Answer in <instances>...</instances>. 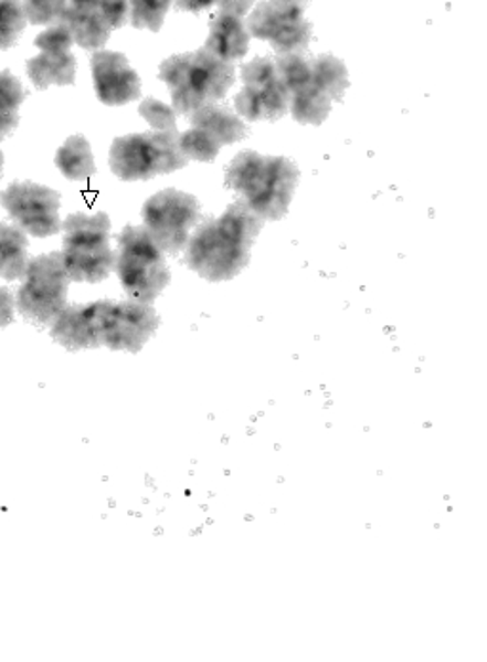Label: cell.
Returning a JSON list of instances; mask_svg holds the SVG:
<instances>
[{
    "mask_svg": "<svg viewBox=\"0 0 487 662\" xmlns=\"http://www.w3.org/2000/svg\"><path fill=\"white\" fill-rule=\"evenodd\" d=\"M271 2H275V4H282V7H307V0H271Z\"/></svg>",
    "mask_w": 487,
    "mask_h": 662,
    "instance_id": "cell-37",
    "label": "cell"
},
{
    "mask_svg": "<svg viewBox=\"0 0 487 662\" xmlns=\"http://www.w3.org/2000/svg\"><path fill=\"white\" fill-rule=\"evenodd\" d=\"M118 252L115 258L124 292L130 300L151 305L170 284V269L166 265V253L155 244L145 227H124L117 237Z\"/></svg>",
    "mask_w": 487,
    "mask_h": 662,
    "instance_id": "cell-3",
    "label": "cell"
},
{
    "mask_svg": "<svg viewBox=\"0 0 487 662\" xmlns=\"http://www.w3.org/2000/svg\"><path fill=\"white\" fill-rule=\"evenodd\" d=\"M73 44L75 41L65 21H57L54 25H50L35 39V46L42 52H71Z\"/></svg>",
    "mask_w": 487,
    "mask_h": 662,
    "instance_id": "cell-32",
    "label": "cell"
},
{
    "mask_svg": "<svg viewBox=\"0 0 487 662\" xmlns=\"http://www.w3.org/2000/svg\"><path fill=\"white\" fill-rule=\"evenodd\" d=\"M172 7V0H128L130 23L136 29H149L158 33L165 25V18Z\"/></svg>",
    "mask_w": 487,
    "mask_h": 662,
    "instance_id": "cell-25",
    "label": "cell"
},
{
    "mask_svg": "<svg viewBox=\"0 0 487 662\" xmlns=\"http://www.w3.org/2000/svg\"><path fill=\"white\" fill-rule=\"evenodd\" d=\"M70 0H21V7L31 25H54L62 21Z\"/></svg>",
    "mask_w": 487,
    "mask_h": 662,
    "instance_id": "cell-29",
    "label": "cell"
},
{
    "mask_svg": "<svg viewBox=\"0 0 487 662\" xmlns=\"http://www.w3.org/2000/svg\"><path fill=\"white\" fill-rule=\"evenodd\" d=\"M62 260L71 282H104L115 271L117 253L109 246L110 219L107 213L96 216L71 213L62 223Z\"/></svg>",
    "mask_w": 487,
    "mask_h": 662,
    "instance_id": "cell-2",
    "label": "cell"
},
{
    "mask_svg": "<svg viewBox=\"0 0 487 662\" xmlns=\"http://www.w3.org/2000/svg\"><path fill=\"white\" fill-rule=\"evenodd\" d=\"M233 63L223 62L207 49L168 57L160 65V81L168 84L176 115H191L208 103L225 99L236 78Z\"/></svg>",
    "mask_w": 487,
    "mask_h": 662,
    "instance_id": "cell-1",
    "label": "cell"
},
{
    "mask_svg": "<svg viewBox=\"0 0 487 662\" xmlns=\"http://www.w3.org/2000/svg\"><path fill=\"white\" fill-rule=\"evenodd\" d=\"M250 33L242 18L229 14H218L210 23L208 52L218 55L223 62L233 63L244 57L250 46Z\"/></svg>",
    "mask_w": 487,
    "mask_h": 662,
    "instance_id": "cell-13",
    "label": "cell"
},
{
    "mask_svg": "<svg viewBox=\"0 0 487 662\" xmlns=\"http://www.w3.org/2000/svg\"><path fill=\"white\" fill-rule=\"evenodd\" d=\"M104 301L70 305L50 324V335L67 350L102 347Z\"/></svg>",
    "mask_w": 487,
    "mask_h": 662,
    "instance_id": "cell-12",
    "label": "cell"
},
{
    "mask_svg": "<svg viewBox=\"0 0 487 662\" xmlns=\"http://www.w3.org/2000/svg\"><path fill=\"white\" fill-rule=\"evenodd\" d=\"M92 78L99 102L110 107L138 102L141 96V78L118 52L97 50L92 55Z\"/></svg>",
    "mask_w": 487,
    "mask_h": 662,
    "instance_id": "cell-11",
    "label": "cell"
},
{
    "mask_svg": "<svg viewBox=\"0 0 487 662\" xmlns=\"http://www.w3.org/2000/svg\"><path fill=\"white\" fill-rule=\"evenodd\" d=\"M297 183L299 168L294 160L286 157H265L262 179L242 202H246L265 221H278L288 212Z\"/></svg>",
    "mask_w": 487,
    "mask_h": 662,
    "instance_id": "cell-10",
    "label": "cell"
},
{
    "mask_svg": "<svg viewBox=\"0 0 487 662\" xmlns=\"http://www.w3.org/2000/svg\"><path fill=\"white\" fill-rule=\"evenodd\" d=\"M28 234L20 227L0 223V276L4 281H21L29 265Z\"/></svg>",
    "mask_w": 487,
    "mask_h": 662,
    "instance_id": "cell-17",
    "label": "cell"
},
{
    "mask_svg": "<svg viewBox=\"0 0 487 662\" xmlns=\"http://www.w3.org/2000/svg\"><path fill=\"white\" fill-rule=\"evenodd\" d=\"M28 18L21 0H0V50H10L20 41Z\"/></svg>",
    "mask_w": 487,
    "mask_h": 662,
    "instance_id": "cell-26",
    "label": "cell"
},
{
    "mask_svg": "<svg viewBox=\"0 0 487 662\" xmlns=\"http://www.w3.org/2000/svg\"><path fill=\"white\" fill-rule=\"evenodd\" d=\"M189 158L179 149V132H145L117 137L109 153L113 174L123 181H147L181 170Z\"/></svg>",
    "mask_w": 487,
    "mask_h": 662,
    "instance_id": "cell-4",
    "label": "cell"
},
{
    "mask_svg": "<svg viewBox=\"0 0 487 662\" xmlns=\"http://www.w3.org/2000/svg\"><path fill=\"white\" fill-rule=\"evenodd\" d=\"M28 75L36 90L75 84L76 57L71 52H41L28 62Z\"/></svg>",
    "mask_w": 487,
    "mask_h": 662,
    "instance_id": "cell-16",
    "label": "cell"
},
{
    "mask_svg": "<svg viewBox=\"0 0 487 662\" xmlns=\"http://www.w3.org/2000/svg\"><path fill=\"white\" fill-rule=\"evenodd\" d=\"M313 86L324 92L331 102H341L349 88V71L336 55L322 54L310 60Z\"/></svg>",
    "mask_w": 487,
    "mask_h": 662,
    "instance_id": "cell-19",
    "label": "cell"
},
{
    "mask_svg": "<svg viewBox=\"0 0 487 662\" xmlns=\"http://www.w3.org/2000/svg\"><path fill=\"white\" fill-rule=\"evenodd\" d=\"M220 0H176V7L178 10H186V12H192V14H199L202 10L212 8L213 4H218Z\"/></svg>",
    "mask_w": 487,
    "mask_h": 662,
    "instance_id": "cell-36",
    "label": "cell"
},
{
    "mask_svg": "<svg viewBox=\"0 0 487 662\" xmlns=\"http://www.w3.org/2000/svg\"><path fill=\"white\" fill-rule=\"evenodd\" d=\"M186 263L210 282L231 281L250 263L252 248L226 234L215 219L197 227L187 242Z\"/></svg>",
    "mask_w": 487,
    "mask_h": 662,
    "instance_id": "cell-6",
    "label": "cell"
},
{
    "mask_svg": "<svg viewBox=\"0 0 487 662\" xmlns=\"http://www.w3.org/2000/svg\"><path fill=\"white\" fill-rule=\"evenodd\" d=\"M139 115L151 124L157 132H178V115L166 103L158 102L155 97H147L139 105Z\"/></svg>",
    "mask_w": 487,
    "mask_h": 662,
    "instance_id": "cell-30",
    "label": "cell"
},
{
    "mask_svg": "<svg viewBox=\"0 0 487 662\" xmlns=\"http://www.w3.org/2000/svg\"><path fill=\"white\" fill-rule=\"evenodd\" d=\"M15 295L20 315L36 326H50L67 307L70 276L63 266L62 252L44 253L29 260L25 276Z\"/></svg>",
    "mask_w": 487,
    "mask_h": 662,
    "instance_id": "cell-5",
    "label": "cell"
},
{
    "mask_svg": "<svg viewBox=\"0 0 487 662\" xmlns=\"http://www.w3.org/2000/svg\"><path fill=\"white\" fill-rule=\"evenodd\" d=\"M2 166H4V153L0 150V179H2Z\"/></svg>",
    "mask_w": 487,
    "mask_h": 662,
    "instance_id": "cell-38",
    "label": "cell"
},
{
    "mask_svg": "<svg viewBox=\"0 0 487 662\" xmlns=\"http://www.w3.org/2000/svg\"><path fill=\"white\" fill-rule=\"evenodd\" d=\"M55 166L71 181H88L97 171L88 139L71 136L55 153Z\"/></svg>",
    "mask_w": 487,
    "mask_h": 662,
    "instance_id": "cell-18",
    "label": "cell"
},
{
    "mask_svg": "<svg viewBox=\"0 0 487 662\" xmlns=\"http://www.w3.org/2000/svg\"><path fill=\"white\" fill-rule=\"evenodd\" d=\"M160 318L155 308L139 301H104L102 347L139 353L157 332Z\"/></svg>",
    "mask_w": 487,
    "mask_h": 662,
    "instance_id": "cell-9",
    "label": "cell"
},
{
    "mask_svg": "<svg viewBox=\"0 0 487 662\" xmlns=\"http://www.w3.org/2000/svg\"><path fill=\"white\" fill-rule=\"evenodd\" d=\"M278 78L275 60L271 57H255L254 62L246 63L242 67V83L247 88L262 90L268 83Z\"/></svg>",
    "mask_w": 487,
    "mask_h": 662,
    "instance_id": "cell-31",
    "label": "cell"
},
{
    "mask_svg": "<svg viewBox=\"0 0 487 662\" xmlns=\"http://www.w3.org/2000/svg\"><path fill=\"white\" fill-rule=\"evenodd\" d=\"M15 297L8 287H0V329L14 322Z\"/></svg>",
    "mask_w": 487,
    "mask_h": 662,
    "instance_id": "cell-34",
    "label": "cell"
},
{
    "mask_svg": "<svg viewBox=\"0 0 487 662\" xmlns=\"http://www.w3.org/2000/svg\"><path fill=\"white\" fill-rule=\"evenodd\" d=\"M331 111V99L324 92L309 84L292 94L289 113L299 124H320L328 118Z\"/></svg>",
    "mask_w": 487,
    "mask_h": 662,
    "instance_id": "cell-23",
    "label": "cell"
},
{
    "mask_svg": "<svg viewBox=\"0 0 487 662\" xmlns=\"http://www.w3.org/2000/svg\"><path fill=\"white\" fill-rule=\"evenodd\" d=\"M179 149L189 160L213 162L220 155L221 145L208 132L191 128L183 136H179Z\"/></svg>",
    "mask_w": 487,
    "mask_h": 662,
    "instance_id": "cell-27",
    "label": "cell"
},
{
    "mask_svg": "<svg viewBox=\"0 0 487 662\" xmlns=\"http://www.w3.org/2000/svg\"><path fill=\"white\" fill-rule=\"evenodd\" d=\"M260 99L263 105V120H280L282 116L289 113V102L292 94L289 90L280 83V78H276L262 90H257Z\"/></svg>",
    "mask_w": 487,
    "mask_h": 662,
    "instance_id": "cell-28",
    "label": "cell"
},
{
    "mask_svg": "<svg viewBox=\"0 0 487 662\" xmlns=\"http://www.w3.org/2000/svg\"><path fill=\"white\" fill-rule=\"evenodd\" d=\"M189 120H191L192 128L208 132L221 147L239 144L244 137H247V132H250L244 120H241L233 111L220 103H208L204 107L192 111Z\"/></svg>",
    "mask_w": 487,
    "mask_h": 662,
    "instance_id": "cell-14",
    "label": "cell"
},
{
    "mask_svg": "<svg viewBox=\"0 0 487 662\" xmlns=\"http://www.w3.org/2000/svg\"><path fill=\"white\" fill-rule=\"evenodd\" d=\"M254 4L255 0H220L218 2L220 14L236 15V18H244Z\"/></svg>",
    "mask_w": 487,
    "mask_h": 662,
    "instance_id": "cell-35",
    "label": "cell"
},
{
    "mask_svg": "<svg viewBox=\"0 0 487 662\" xmlns=\"http://www.w3.org/2000/svg\"><path fill=\"white\" fill-rule=\"evenodd\" d=\"M25 90L18 76L10 71H0V141L7 139L20 124L21 103L25 102Z\"/></svg>",
    "mask_w": 487,
    "mask_h": 662,
    "instance_id": "cell-22",
    "label": "cell"
},
{
    "mask_svg": "<svg viewBox=\"0 0 487 662\" xmlns=\"http://www.w3.org/2000/svg\"><path fill=\"white\" fill-rule=\"evenodd\" d=\"M275 4V2H273ZM280 20L276 23L275 33L271 36V46L276 54H305L313 39V25L303 18L305 8L282 7Z\"/></svg>",
    "mask_w": 487,
    "mask_h": 662,
    "instance_id": "cell-15",
    "label": "cell"
},
{
    "mask_svg": "<svg viewBox=\"0 0 487 662\" xmlns=\"http://www.w3.org/2000/svg\"><path fill=\"white\" fill-rule=\"evenodd\" d=\"M144 223L160 250L178 255L186 250L189 232L199 225V200L187 192L166 189L147 200L144 206Z\"/></svg>",
    "mask_w": 487,
    "mask_h": 662,
    "instance_id": "cell-7",
    "label": "cell"
},
{
    "mask_svg": "<svg viewBox=\"0 0 487 662\" xmlns=\"http://www.w3.org/2000/svg\"><path fill=\"white\" fill-rule=\"evenodd\" d=\"M265 168V157L257 155L255 150H242L234 157L231 166L226 168L225 187L246 199L254 191L255 185L262 179Z\"/></svg>",
    "mask_w": 487,
    "mask_h": 662,
    "instance_id": "cell-20",
    "label": "cell"
},
{
    "mask_svg": "<svg viewBox=\"0 0 487 662\" xmlns=\"http://www.w3.org/2000/svg\"><path fill=\"white\" fill-rule=\"evenodd\" d=\"M215 223L226 234H231L233 239L252 248L255 239H257V234L262 232L265 219L260 218L246 202H236V204L229 206L225 213L221 218L215 219Z\"/></svg>",
    "mask_w": 487,
    "mask_h": 662,
    "instance_id": "cell-21",
    "label": "cell"
},
{
    "mask_svg": "<svg viewBox=\"0 0 487 662\" xmlns=\"http://www.w3.org/2000/svg\"><path fill=\"white\" fill-rule=\"evenodd\" d=\"M0 204L25 234L46 239L62 232V199L60 192L50 187L33 181H14L0 192Z\"/></svg>",
    "mask_w": 487,
    "mask_h": 662,
    "instance_id": "cell-8",
    "label": "cell"
},
{
    "mask_svg": "<svg viewBox=\"0 0 487 662\" xmlns=\"http://www.w3.org/2000/svg\"><path fill=\"white\" fill-rule=\"evenodd\" d=\"M234 105H236V111L241 113V116H244L250 123L263 120V105L257 90L244 86L241 94L234 97Z\"/></svg>",
    "mask_w": 487,
    "mask_h": 662,
    "instance_id": "cell-33",
    "label": "cell"
},
{
    "mask_svg": "<svg viewBox=\"0 0 487 662\" xmlns=\"http://www.w3.org/2000/svg\"><path fill=\"white\" fill-rule=\"evenodd\" d=\"M275 65L278 78L289 90V94L313 84V67L309 57H305V54L278 55Z\"/></svg>",
    "mask_w": 487,
    "mask_h": 662,
    "instance_id": "cell-24",
    "label": "cell"
}]
</instances>
